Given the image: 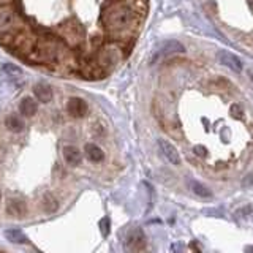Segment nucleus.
I'll return each mask as SVG.
<instances>
[{
    "label": "nucleus",
    "instance_id": "22",
    "mask_svg": "<svg viewBox=\"0 0 253 253\" xmlns=\"http://www.w3.org/2000/svg\"><path fill=\"white\" fill-rule=\"evenodd\" d=\"M195 154L196 155H200V157H206V147H203V146H195Z\"/></svg>",
    "mask_w": 253,
    "mask_h": 253
},
{
    "label": "nucleus",
    "instance_id": "24",
    "mask_svg": "<svg viewBox=\"0 0 253 253\" xmlns=\"http://www.w3.org/2000/svg\"><path fill=\"white\" fill-rule=\"evenodd\" d=\"M0 201H2V193H0Z\"/></svg>",
    "mask_w": 253,
    "mask_h": 253
},
{
    "label": "nucleus",
    "instance_id": "6",
    "mask_svg": "<svg viewBox=\"0 0 253 253\" xmlns=\"http://www.w3.org/2000/svg\"><path fill=\"white\" fill-rule=\"evenodd\" d=\"M7 214L16 219H22L27 214V204L21 198H10L7 201Z\"/></svg>",
    "mask_w": 253,
    "mask_h": 253
},
{
    "label": "nucleus",
    "instance_id": "1",
    "mask_svg": "<svg viewBox=\"0 0 253 253\" xmlns=\"http://www.w3.org/2000/svg\"><path fill=\"white\" fill-rule=\"evenodd\" d=\"M103 22L111 33L128 32L136 26V11L126 3H114L105 11Z\"/></svg>",
    "mask_w": 253,
    "mask_h": 253
},
{
    "label": "nucleus",
    "instance_id": "9",
    "mask_svg": "<svg viewBox=\"0 0 253 253\" xmlns=\"http://www.w3.org/2000/svg\"><path fill=\"white\" fill-rule=\"evenodd\" d=\"M33 94L41 103H49V101L52 100V89H51V86H47V84H45V82L35 84Z\"/></svg>",
    "mask_w": 253,
    "mask_h": 253
},
{
    "label": "nucleus",
    "instance_id": "4",
    "mask_svg": "<svg viewBox=\"0 0 253 253\" xmlns=\"http://www.w3.org/2000/svg\"><path fill=\"white\" fill-rule=\"evenodd\" d=\"M217 60H219L221 65H225V67L231 68L233 71H236V73H240V71H242V62H240V59L236 57L231 52L219 51L217 52Z\"/></svg>",
    "mask_w": 253,
    "mask_h": 253
},
{
    "label": "nucleus",
    "instance_id": "11",
    "mask_svg": "<svg viewBox=\"0 0 253 253\" xmlns=\"http://www.w3.org/2000/svg\"><path fill=\"white\" fill-rule=\"evenodd\" d=\"M84 152H86L87 158L90 161H94V163H100V161H103V158H105V152L101 150V147L97 146V144H92V142L86 144Z\"/></svg>",
    "mask_w": 253,
    "mask_h": 253
},
{
    "label": "nucleus",
    "instance_id": "16",
    "mask_svg": "<svg viewBox=\"0 0 253 253\" xmlns=\"http://www.w3.org/2000/svg\"><path fill=\"white\" fill-rule=\"evenodd\" d=\"M41 206H43V209L47 214H54L59 209V203L52 195H45L43 201H41Z\"/></svg>",
    "mask_w": 253,
    "mask_h": 253
},
{
    "label": "nucleus",
    "instance_id": "2",
    "mask_svg": "<svg viewBox=\"0 0 253 253\" xmlns=\"http://www.w3.org/2000/svg\"><path fill=\"white\" fill-rule=\"evenodd\" d=\"M16 13L8 3L0 5V33H8L15 29Z\"/></svg>",
    "mask_w": 253,
    "mask_h": 253
},
{
    "label": "nucleus",
    "instance_id": "17",
    "mask_svg": "<svg viewBox=\"0 0 253 253\" xmlns=\"http://www.w3.org/2000/svg\"><path fill=\"white\" fill-rule=\"evenodd\" d=\"M165 54H173V52H185V47L179 43V41L173 40V41H168L165 45V49H163Z\"/></svg>",
    "mask_w": 253,
    "mask_h": 253
},
{
    "label": "nucleus",
    "instance_id": "7",
    "mask_svg": "<svg viewBox=\"0 0 253 253\" xmlns=\"http://www.w3.org/2000/svg\"><path fill=\"white\" fill-rule=\"evenodd\" d=\"M158 147L161 150V154L165 155V158L170 161L173 165H180V157H179V152L176 150V147L173 146L170 141L166 140H158Z\"/></svg>",
    "mask_w": 253,
    "mask_h": 253
},
{
    "label": "nucleus",
    "instance_id": "15",
    "mask_svg": "<svg viewBox=\"0 0 253 253\" xmlns=\"http://www.w3.org/2000/svg\"><path fill=\"white\" fill-rule=\"evenodd\" d=\"M5 237L13 244H27L29 242L27 236L21 230H7L5 231Z\"/></svg>",
    "mask_w": 253,
    "mask_h": 253
},
{
    "label": "nucleus",
    "instance_id": "12",
    "mask_svg": "<svg viewBox=\"0 0 253 253\" xmlns=\"http://www.w3.org/2000/svg\"><path fill=\"white\" fill-rule=\"evenodd\" d=\"M19 111L22 116H26V117H32L37 114L38 111V105H37V101H35L33 98H22L21 100V103H19Z\"/></svg>",
    "mask_w": 253,
    "mask_h": 253
},
{
    "label": "nucleus",
    "instance_id": "13",
    "mask_svg": "<svg viewBox=\"0 0 253 253\" xmlns=\"http://www.w3.org/2000/svg\"><path fill=\"white\" fill-rule=\"evenodd\" d=\"M189 187H190V190L200 198H210L212 196V191H210L209 187H206L201 182H198V180H189Z\"/></svg>",
    "mask_w": 253,
    "mask_h": 253
},
{
    "label": "nucleus",
    "instance_id": "20",
    "mask_svg": "<svg viewBox=\"0 0 253 253\" xmlns=\"http://www.w3.org/2000/svg\"><path fill=\"white\" fill-rule=\"evenodd\" d=\"M231 112H233V116L234 117H242V110H240V106L239 105H233L231 106Z\"/></svg>",
    "mask_w": 253,
    "mask_h": 253
},
{
    "label": "nucleus",
    "instance_id": "14",
    "mask_svg": "<svg viewBox=\"0 0 253 253\" xmlns=\"http://www.w3.org/2000/svg\"><path fill=\"white\" fill-rule=\"evenodd\" d=\"M5 125H7V128L10 131H13V133H21V131L24 130V126H26L24 120L19 116H16V114L8 116L7 120H5Z\"/></svg>",
    "mask_w": 253,
    "mask_h": 253
},
{
    "label": "nucleus",
    "instance_id": "5",
    "mask_svg": "<svg viewBox=\"0 0 253 253\" xmlns=\"http://www.w3.org/2000/svg\"><path fill=\"white\" fill-rule=\"evenodd\" d=\"M126 249L133 250V252L146 249V236H144L142 230L138 228V230H133L128 233V236H126Z\"/></svg>",
    "mask_w": 253,
    "mask_h": 253
},
{
    "label": "nucleus",
    "instance_id": "23",
    "mask_svg": "<svg viewBox=\"0 0 253 253\" xmlns=\"http://www.w3.org/2000/svg\"><path fill=\"white\" fill-rule=\"evenodd\" d=\"M11 0H0V5H3V3H10Z\"/></svg>",
    "mask_w": 253,
    "mask_h": 253
},
{
    "label": "nucleus",
    "instance_id": "21",
    "mask_svg": "<svg viewBox=\"0 0 253 253\" xmlns=\"http://www.w3.org/2000/svg\"><path fill=\"white\" fill-rule=\"evenodd\" d=\"M242 187L244 189H247V187H253V174H250V176H245Z\"/></svg>",
    "mask_w": 253,
    "mask_h": 253
},
{
    "label": "nucleus",
    "instance_id": "8",
    "mask_svg": "<svg viewBox=\"0 0 253 253\" xmlns=\"http://www.w3.org/2000/svg\"><path fill=\"white\" fill-rule=\"evenodd\" d=\"M67 111L70 116H73V117H82L84 114L87 112V103L82 98L73 97V98H70V101L67 103Z\"/></svg>",
    "mask_w": 253,
    "mask_h": 253
},
{
    "label": "nucleus",
    "instance_id": "18",
    "mask_svg": "<svg viewBox=\"0 0 253 253\" xmlns=\"http://www.w3.org/2000/svg\"><path fill=\"white\" fill-rule=\"evenodd\" d=\"M2 73H5L7 76H11V78H17L22 75V70L13 63H5L2 67Z\"/></svg>",
    "mask_w": 253,
    "mask_h": 253
},
{
    "label": "nucleus",
    "instance_id": "3",
    "mask_svg": "<svg viewBox=\"0 0 253 253\" xmlns=\"http://www.w3.org/2000/svg\"><path fill=\"white\" fill-rule=\"evenodd\" d=\"M119 49L114 46H106L103 49L100 51L98 54V60H97V65L100 68H105V67H110V65H114L119 62Z\"/></svg>",
    "mask_w": 253,
    "mask_h": 253
},
{
    "label": "nucleus",
    "instance_id": "19",
    "mask_svg": "<svg viewBox=\"0 0 253 253\" xmlns=\"http://www.w3.org/2000/svg\"><path fill=\"white\" fill-rule=\"evenodd\" d=\"M100 226H101V234H103V236H108V234H110V219L101 220Z\"/></svg>",
    "mask_w": 253,
    "mask_h": 253
},
{
    "label": "nucleus",
    "instance_id": "10",
    "mask_svg": "<svg viewBox=\"0 0 253 253\" xmlns=\"http://www.w3.org/2000/svg\"><path fill=\"white\" fill-rule=\"evenodd\" d=\"M63 160L67 161V165H71V166H76L81 163V152L79 149L75 147V146H65L63 147Z\"/></svg>",
    "mask_w": 253,
    "mask_h": 253
}]
</instances>
